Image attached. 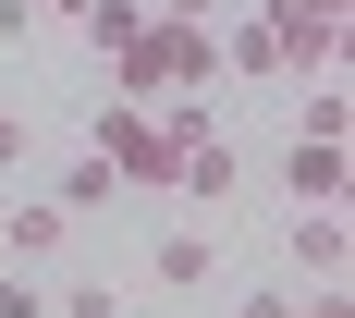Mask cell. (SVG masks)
Returning a JSON list of instances; mask_svg holds the SVG:
<instances>
[{"label":"cell","instance_id":"13","mask_svg":"<svg viewBox=\"0 0 355 318\" xmlns=\"http://www.w3.org/2000/svg\"><path fill=\"white\" fill-rule=\"evenodd\" d=\"M294 318H355V294H343V282H306V306H294Z\"/></svg>","mask_w":355,"mask_h":318},{"label":"cell","instance_id":"1","mask_svg":"<svg viewBox=\"0 0 355 318\" xmlns=\"http://www.w3.org/2000/svg\"><path fill=\"white\" fill-rule=\"evenodd\" d=\"M98 159H110L123 196H135V184H172V123L147 98H98Z\"/></svg>","mask_w":355,"mask_h":318},{"label":"cell","instance_id":"5","mask_svg":"<svg viewBox=\"0 0 355 318\" xmlns=\"http://www.w3.org/2000/svg\"><path fill=\"white\" fill-rule=\"evenodd\" d=\"M62 233H73L62 196H12V209H0V257H62Z\"/></svg>","mask_w":355,"mask_h":318},{"label":"cell","instance_id":"10","mask_svg":"<svg viewBox=\"0 0 355 318\" xmlns=\"http://www.w3.org/2000/svg\"><path fill=\"white\" fill-rule=\"evenodd\" d=\"M49 196H62V209H73V220H98V209H110V196H123V184H110V159H98V147H86V172H62V184H49Z\"/></svg>","mask_w":355,"mask_h":318},{"label":"cell","instance_id":"9","mask_svg":"<svg viewBox=\"0 0 355 318\" xmlns=\"http://www.w3.org/2000/svg\"><path fill=\"white\" fill-rule=\"evenodd\" d=\"M73 25L98 37V62H110V49H135V37H147V0H86Z\"/></svg>","mask_w":355,"mask_h":318},{"label":"cell","instance_id":"14","mask_svg":"<svg viewBox=\"0 0 355 318\" xmlns=\"http://www.w3.org/2000/svg\"><path fill=\"white\" fill-rule=\"evenodd\" d=\"M233 318H294V294L270 282V294H245V306H233Z\"/></svg>","mask_w":355,"mask_h":318},{"label":"cell","instance_id":"3","mask_svg":"<svg viewBox=\"0 0 355 318\" xmlns=\"http://www.w3.org/2000/svg\"><path fill=\"white\" fill-rule=\"evenodd\" d=\"M233 184H245V147L220 135V123H196V135L172 147V196H196V209H220Z\"/></svg>","mask_w":355,"mask_h":318},{"label":"cell","instance_id":"11","mask_svg":"<svg viewBox=\"0 0 355 318\" xmlns=\"http://www.w3.org/2000/svg\"><path fill=\"white\" fill-rule=\"evenodd\" d=\"M0 318H49V282H37V270H12V257H0Z\"/></svg>","mask_w":355,"mask_h":318},{"label":"cell","instance_id":"7","mask_svg":"<svg viewBox=\"0 0 355 318\" xmlns=\"http://www.w3.org/2000/svg\"><path fill=\"white\" fill-rule=\"evenodd\" d=\"M209 270H220L209 233H159V257H147V282H159V294H209Z\"/></svg>","mask_w":355,"mask_h":318},{"label":"cell","instance_id":"8","mask_svg":"<svg viewBox=\"0 0 355 318\" xmlns=\"http://www.w3.org/2000/svg\"><path fill=\"white\" fill-rule=\"evenodd\" d=\"M220 73H233V86H282V49H270V25H220Z\"/></svg>","mask_w":355,"mask_h":318},{"label":"cell","instance_id":"16","mask_svg":"<svg viewBox=\"0 0 355 318\" xmlns=\"http://www.w3.org/2000/svg\"><path fill=\"white\" fill-rule=\"evenodd\" d=\"M147 12H172V25H209V12H220V0H147Z\"/></svg>","mask_w":355,"mask_h":318},{"label":"cell","instance_id":"12","mask_svg":"<svg viewBox=\"0 0 355 318\" xmlns=\"http://www.w3.org/2000/svg\"><path fill=\"white\" fill-rule=\"evenodd\" d=\"M49 318H123V294H110V282H62V294H49Z\"/></svg>","mask_w":355,"mask_h":318},{"label":"cell","instance_id":"2","mask_svg":"<svg viewBox=\"0 0 355 318\" xmlns=\"http://www.w3.org/2000/svg\"><path fill=\"white\" fill-rule=\"evenodd\" d=\"M343 12L355 0H270L257 25H270V49H282V73H343Z\"/></svg>","mask_w":355,"mask_h":318},{"label":"cell","instance_id":"15","mask_svg":"<svg viewBox=\"0 0 355 318\" xmlns=\"http://www.w3.org/2000/svg\"><path fill=\"white\" fill-rule=\"evenodd\" d=\"M0 172H25V123H12V110H0Z\"/></svg>","mask_w":355,"mask_h":318},{"label":"cell","instance_id":"4","mask_svg":"<svg viewBox=\"0 0 355 318\" xmlns=\"http://www.w3.org/2000/svg\"><path fill=\"white\" fill-rule=\"evenodd\" d=\"M282 184H294V209H343V184H355L343 135H294L282 147Z\"/></svg>","mask_w":355,"mask_h":318},{"label":"cell","instance_id":"6","mask_svg":"<svg viewBox=\"0 0 355 318\" xmlns=\"http://www.w3.org/2000/svg\"><path fill=\"white\" fill-rule=\"evenodd\" d=\"M294 270H306V282H343V270H355L343 209H294Z\"/></svg>","mask_w":355,"mask_h":318}]
</instances>
